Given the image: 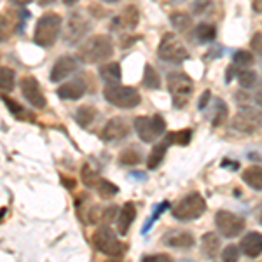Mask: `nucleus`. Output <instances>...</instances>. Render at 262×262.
<instances>
[{
  "instance_id": "obj_1",
  "label": "nucleus",
  "mask_w": 262,
  "mask_h": 262,
  "mask_svg": "<svg viewBox=\"0 0 262 262\" xmlns=\"http://www.w3.org/2000/svg\"><path fill=\"white\" fill-rule=\"evenodd\" d=\"M114 54V44L108 35H93L77 48V60L82 63H100Z\"/></svg>"
},
{
  "instance_id": "obj_2",
  "label": "nucleus",
  "mask_w": 262,
  "mask_h": 262,
  "mask_svg": "<svg viewBox=\"0 0 262 262\" xmlns=\"http://www.w3.org/2000/svg\"><path fill=\"white\" fill-rule=\"evenodd\" d=\"M61 32V18L56 12H46L42 14L35 25V32H33V42L39 48L48 49L54 46Z\"/></svg>"
},
{
  "instance_id": "obj_3",
  "label": "nucleus",
  "mask_w": 262,
  "mask_h": 262,
  "mask_svg": "<svg viewBox=\"0 0 262 262\" xmlns=\"http://www.w3.org/2000/svg\"><path fill=\"white\" fill-rule=\"evenodd\" d=\"M206 212V201L200 192H191L184 196L173 208V217L177 221L189 222L200 219Z\"/></svg>"
},
{
  "instance_id": "obj_4",
  "label": "nucleus",
  "mask_w": 262,
  "mask_h": 262,
  "mask_svg": "<svg viewBox=\"0 0 262 262\" xmlns=\"http://www.w3.org/2000/svg\"><path fill=\"white\" fill-rule=\"evenodd\" d=\"M103 98L119 108H135L140 105L142 96L135 88L121 86V84H108L103 90Z\"/></svg>"
},
{
  "instance_id": "obj_5",
  "label": "nucleus",
  "mask_w": 262,
  "mask_h": 262,
  "mask_svg": "<svg viewBox=\"0 0 262 262\" xmlns=\"http://www.w3.org/2000/svg\"><path fill=\"white\" fill-rule=\"evenodd\" d=\"M133 126H135V131H137L138 138L145 143L156 142L164 133V129H166V122H164L161 114H156V116H150V117H145V116L135 117Z\"/></svg>"
},
{
  "instance_id": "obj_6",
  "label": "nucleus",
  "mask_w": 262,
  "mask_h": 262,
  "mask_svg": "<svg viewBox=\"0 0 262 262\" xmlns=\"http://www.w3.org/2000/svg\"><path fill=\"white\" fill-rule=\"evenodd\" d=\"M168 90L171 93L173 107L184 108L192 95L194 84L189 79V75L182 74V72H171L168 74Z\"/></svg>"
},
{
  "instance_id": "obj_7",
  "label": "nucleus",
  "mask_w": 262,
  "mask_h": 262,
  "mask_svg": "<svg viewBox=\"0 0 262 262\" xmlns=\"http://www.w3.org/2000/svg\"><path fill=\"white\" fill-rule=\"evenodd\" d=\"M93 245L95 248L108 257H121L124 253V247L117 239L116 232L108 226H100L93 234Z\"/></svg>"
},
{
  "instance_id": "obj_8",
  "label": "nucleus",
  "mask_w": 262,
  "mask_h": 262,
  "mask_svg": "<svg viewBox=\"0 0 262 262\" xmlns=\"http://www.w3.org/2000/svg\"><path fill=\"white\" fill-rule=\"evenodd\" d=\"M158 56L163 61L168 63H180L189 58V51L185 49L184 42H182L175 33H166L163 37L161 44L158 49Z\"/></svg>"
},
{
  "instance_id": "obj_9",
  "label": "nucleus",
  "mask_w": 262,
  "mask_h": 262,
  "mask_svg": "<svg viewBox=\"0 0 262 262\" xmlns=\"http://www.w3.org/2000/svg\"><path fill=\"white\" fill-rule=\"evenodd\" d=\"M262 124V112L255 107H245L242 108L231 121L232 129L239 131L245 135H252L260 128Z\"/></svg>"
},
{
  "instance_id": "obj_10",
  "label": "nucleus",
  "mask_w": 262,
  "mask_h": 262,
  "mask_svg": "<svg viewBox=\"0 0 262 262\" xmlns=\"http://www.w3.org/2000/svg\"><path fill=\"white\" fill-rule=\"evenodd\" d=\"M215 226H217L219 232L226 238H236L245 231V219L238 213L232 212H226V210H221L215 215Z\"/></svg>"
},
{
  "instance_id": "obj_11",
  "label": "nucleus",
  "mask_w": 262,
  "mask_h": 262,
  "mask_svg": "<svg viewBox=\"0 0 262 262\" xmlns=\"http://www.w3.org/2000/svg\"><path fill=\"white\" fill-rule=\"evenodd\" d=\"M21 93H23L25 100L35 108H44L46 107V96L40 90V84L35 77L27 75L21 79Z\"/></svg>"
},
{
  "instance_id": "obj_12",
  "label": "nucleus",
  "mask_w": 262,
  "mask_h": 262,
  "mask_svg": "<svg viewBox=\"0 0 262 262\" xmlns=\"http://www.w3.org/2000/svg\"><path fill=\"white\" fill-rule=\"evenodd\" d=\"M90 30V21L86 18H82L77 12H72L67 21V28H65V40L69 44H77L84 35Z\"/></svg>"
},
{
  "instance_id": "obj_13",
  "label": "nucleus",
  "mask_w": 262,
  "mask_h": 262,
  "mask_svg": "<svg viewBox=\"0 0 262 262\" xmlns=\"http://www.w3.org/2000/svg\"><path fill=\"white\" fill-rule=\"evenodd\" d=\"M129 135V124L122 117H112L101 129V140L105 142H119Z\"/></svg>"
},
{
  "instance_id": "obj_14",
  "label": "nucleus",
  "mask_w": 262,
  "mask_h": 262,
  "mask_svg": "<svg viewBox=\"0 0 262 262\" xmlns=\"http://www.w3.org/2000/svg\"><path fill=\"white\" fill-rule=\"evenodd\" d=\"M77 69V60L74 56H61L58 58L56 63L51 69V81L60 82L63 79H67L70 74H74Z\"/></svg>"
},
{
  "instance_id": "obj_15",
  "label": "nucleus",
  "mask_w": 262,
  "mask_h": 262,
  "mask_svg": "<svg viewBox=\"0 0 262 262\" xmlns=\"http://www.w3.org/2000/svg\"><path fill=\"white\" fill-rule=\"evenodd\" d=\"M163 243L171 248H191L194 245V236L187 231L170 229L163 234Z\"/></svg>"
},
{
  "instance_id": "obj_16",
  "label": "nucleus",
  "mask_w": 262,
  "mask_h": 262,
  "mask_svg": "<svg viewBox=\"0 0 262 262\" xmlns=\"http://www.w3.org/2000/svg\"><path fill=\"white\" fill-rule=\"evenodd\" d=\"M239 248L245 253V257H250V259H255L262 253V234L260 232H248L245 234V238L239 243Z\"/></svg>"
},
{
  "instance_id": "obj_17",
  "label": "nucleus",
  "mask_w": 262,
  "mask_h": 262,
  "mask_svg": "<svg viewBox=\"0 0 262 262\" xmlns=\"http://www.w3.org/2000/svg\"><path fill=\"white\" fill-rule=\"evenodd\" d=\"M135 217H137V208H135V205L133 203H124L119 215H117V231H119L121 236L128 234Z\"/></svg>"
},
{
  "instance_id": "obj_18",
  "label": "nucleus",
  "mask_w": 262,
  "mask_h": 262,
  "mask_svg": "<svg viewBox=\"0 0 262 262\" xmlns=\"http://www.w3.org/2000/svg\"><path fill=\"white\" fill-rule=\"evenodd\" d=\"M56 93L61 100H79L86 93V86L82 84V81H72L58 88Z\"/></svg>"
},
{
  "instance_id": "obj_19",
  "label": "nucleus",
  "mask_w": 262,
  "mask_h": 262,
  "mask_svg": "<svg viewBox=\"0 0 262 262\" xmlns=\"http://www.w3.org/2000/svg\"><path fill=\"white\" fill-rule=\"evenodd\" d=\"M219 248H221V239L215 232H206L201 238V253L206 257V259H215L219 253Z\"/></svg>"
},
{
  "instance_id": "obj_20",
  "label": "nucleus",
  "mask_w": 262,
  "mask_h": 262,
  "mask_svg": "<svg viewBox=\"0 0 262 262\" xmlns=\"http://www.w3.org/2000/svg\"><path fill=\"white\" fill-rule=\"evenodd\" d=\"M242 179L253 191H262V166H248L245 168Z\"/></svg>"
},
{
  "instance_id": "obj_21",
  "label": "nucleus",
  "mask_w": 262,
  "mask_h": 262,
  "mask_svg": "<svg viewBox=\"0 0 262 262\" xmlns=\"http://www.w3.org/2000/svg\"><path fill=\"white\" fill-rule=\"evenodd\" d=\"M100 75L107 84H119L121 82V67L119 63L111 61L105 63V65L100 67Z\"/></svg>"
},
{
  "instance_id": "obj_22",
  "label": "nucleus",
  "mask_w": 262,
  "mask_h": 262,
  "mask_svg": "<svg viewBox=\"0 0 262 262\" xmlns=\"http://www.w3.org/2000/svg\"><path fill=\"white\" fill-rule=\"evenodd\" d=\"M166 149H168V143L166 142L156 143L154 149L150 150V154L147 156V168H149V170H156V168L161 164L164 154H166Z\"/></svg>"
},
{
  "instance_id": "obj_23",
  "label": "nucleus",
  "mask_w": 262,
  "mask_h": 262,
  "mask_svg": "<svg viewBox=\"0 0 262 262\" xmlns=\"http://www.w3.org/2000/svg\"><path fill=\"white\" fill-rule=\"evenodd\" d=\"M96 117V108L93 105H82V107L77 108L75 112V122L82 128H88Z\"/></svg>"
},
{
  "instance_id": "obj_24",
  "label": "nucleus",
  "mask_w": 262,
  "mask_h": 262,
  "mask_svg": "<svg viewBox=\"0 0 262 262\" xmlns=\"http://www.w3.org/2000/svg\"><path fill=\"white\" fill-rule=\"evenodd\" d=\"M116 23L122 28H128V30H131V28H135L138 23V11L135 9L133 6L126 7L119 18H116Z\"/></svg>"
},
{
  "instance_id": "obj_25",
  "label": "nucleus",
  "mask_w": 262,
  "mask_h": 262,
  "mask_svg": "<svg viewBox=\"0 0 262 262\" xmlns=\"http://www.w3.org/2000/svg\"><path fill=\"white\" fill-rule=\"evenodd\" d=\"M171 25L175 27L177 32L185 33L191 30L192 19H191V16L185 14V12H175V14H171Z\"/></svg>"
},
{
  "instance_id": "obj_26",
  "label": "nucleus",
  "mask_w": 262,
  "mask_h": 262,
  "mask_svg": "<svg viewBox=\"0 0 262 262\" xmlns=\"http://www.w3.org/2000/svg\"><path fill=\"white\" fill-rule=\"evenodd\" d=\"M14 82H16V74L14 70L9 67H2L0 69V88L4 93H11L14 90Z\"/></svg>"
},
{
  "instance_id": "obj_27",
  "label": "nucleus",
  "mask_w": 262,
  "mask_h": 262,
  "mask_svg": "<svg viewBox=\"0 0 262 262\" xmlns=\"http://www.w3.org/2000/svg\"><path fill=\"white\" fill-rule=\"evenodd\" d=\"M194 33H196V37L200 42H212L215 37H217V28L210 23H201L196 27Z\"/></svg>"
},
{
  "instance_id": "obj_28",
  "label": "nucleus",
  "mask_w": 262,
  "mask_h": 262,
  "mask_svg": "<svg viewBox=\"0 0 262 262\" xmlns=\"http://www.w3.org/2000/svg\"><path fill=\"white\" fill-rule=\"evenodd\" d=\"M192 138V129H180L177 131V133H170L166 135V138H164V142L170 145V143H177V145H187L189 142H191Z\"/></svg>"
},
{
  "instance_id": "obj_29",
  "label": "nucleus",
  "mask_w": 262,
  "mask_h": 262,
  "mask_svg": "<svg viewBox=\"0 0 262 262\" xmlns=\"http://www.w3.org/2000/svg\"><path fill=\"white\" fill-rule=\"evenodd\" d=\"M95 189H96V191H98L100 198H103V200H108V198H114L117 192H119V187H117V185H114L112 182L103 180V179H100L98 182H96Z\"/></svg>"
},
{
  "instance_id": "obj_30",
  "label": "nucleus",
  "mask_w": 262,
  "mask_h": 262,
  "mask_svg": "<svg viewBox=\"0 0 262 262\" xmlns=\"http://www.w3.org/2000/svg\"><path fill=\"white\" fill-rule=\"evenodd\" d=\"M159 84H161V81H159V75L154 70V67L145 65V70H143V86L147 90H159Z\"/></svg>"
},
{
  "instance_id": "obj_31",
  "label": "nucleus",
  "mask_w": 262,
  "mask_h": 262,
  "mask_svg": "<svg viewBox=\"0 0 262 262\" xmlns=\"http://www.w3.org/2000/svg\"><path fill=\"white\" fill-rule=\"evenodd\" d=\"M232 65L236 67V69H243V70H247L248 67H252L253 65V56L248 51H236L234 53V56H232Z\"/></svg>"
},
{
  "instance_id": "obj_32",
  "label": "nucleus",
  "mask_w": 262,
  "mask_h": 262,
  "mask_svg": "<svg viewBox=\"0 0 262 262\" xmlns=\"http://www.w3.org/2000/svg\"><path fill=\"white\" fill-rule=\"evenodd\" d=\"M121 163L122 164H138L142 161V152L138 149H133V147H129V149L122 150V154L119 156Z\"/></svg>"
},
{
  "instance_id": "obj_33",
  "label": "nucleus",
  "mask_w": 262,
  "mask_h": 262,
  "mask_svg": "<svg viewBox=\"0 0 262 262\" xmlns=\"http://www.w3.org/2000/svg\"><path fill=\"white\" fill-rule=\"evenodd\" d=\"M238 81H239V86L242 88L250 90V88L255 86V82H257V74L252 70H242L238 74Z\"/></svg>"
},
{
  "instance_id": "obj_34",
  "label": "nucleus",
  "mask_w": 262,
  "mask_h": 262,
  "mask_svg": "<svg viewBox=\"0 0 262 262\" xmlns=\"http://www.w3.org/2000/svg\"><path fill=\"white\" fill-rule=\"evenodd\" d=\"M226 117H227V105L224 103V100L219 98V100H217V108H215V114H213L212 126H213V128L221 126L222 122L226 121Z\"/></svg>"
},
{
  "instance_id": "obj_35",
  "label": "nucleus",
  "mask_w": 262,
  "mask_h": 262,
  "mask_svg": "<svg viewBox=\"0 0 262 262\" xmlns=\"http://www.w3.org/2000/svg\"><path fill=\"white\" fill-rule=\"evenodd\" d=\"M100 179H101V177H100V175H98V173H96V171H93L91 168L88 166V164H86V166L82 168V182H84V184L88 185V187H93V189H95L96 182H98Z\"/></svg>"
},
{
  "instance_id": "obj_36",
  "label": "nucleus",
  "mask_w": 262,
  "mask_h": 262,
  "mask_svg": "<svg viewBox=\"0 0 262 262\" xmlns=\"http://www.w3.org/2000/svg\"><path fill=\"white\" fill-rule=\"evenodd\" d=\"M239 260V250L234 245H229V247L224 248L222 252V262H238Z\"/></svg>"
},
{
  "instance_id": "obj_37",
  "label": "nucleus",
  "mask_w": 262,
  "mask_h": 262,
  "mask_svg": "<svg viewBox=\"0 0 262 262\" xmlns=\"http://www.w3.org/2000/svg\"><path fill=\"white\" fill-rule=\"evenodd\" d=\"M142 262H173L168 253H154V255H145Z\"/></svg>"
},
{
  "instance_id": "obj_38",
  "label": "nucleus",
  "mask_w": 262,
  "mask_h": 262,
  "mask_svg": "<svg viewBox=\"0 0 262 262\" xmlns=\"http://www.w3.org/2000/svg\"><path fill=\"white\" fill-rule=\"evenodd\" d=\"M168 208V203H163V205L161 206H158V208H156L154 210V213H152V217H150V221L149 222H145V226H143V229H142V232H147V231H149L150 229V226H152V222H154L156 221V219H158L159 217V215H161L163 212H164V210H166Z\"/></svg>"
},
{
  "instance_id": "obj_39",
  "label": "nucleus",
  "mask_w": 262,
  "mask_h": 262,
  "mask_svg": "<svg viewBox=\"0 0 262 262\" xmlns=\"http://www.w3.org/2000/svg\"><path fill=\"white\" fill-rule=\"evenodd\" d=\"M250 48L255 51L259 56H262V33L260 32H257L255 35L252 37V40H250Z\"/></svg>"
},
{
  "instance_id": "obj_40",
  "label": "nucleus",
  "mask_w": 262,
  "mask_h": 262,
  "mask_svg": "<svg viewBox=\"0 0 262 262\" xmlns=\"http://www.w3.org/2000/svg\"><path fill=\"white\" fill-rule=\"evenodd\" d=\"M2 101H4V103H6V107H7V108H9V111H11L12 114H21V112H23V107H21V105H19V103H16V101H14V100L7 98V96H6V95H4V96H2Z\"/></svg>"
},
{
  "instance_id": "obj_41",
  "label": "nucleus",
  "mask_w": 262,
  "mask_h": 262,
  "mask_svg": "<svg viewBox=\"0 0 262 262\" xmlns=\"http://www.w3.org/2000/svg\"><path fill=\"white\" fill-rule=\"evenodd\" d=\"M208 100H210V91H205V95H201V98H200V105L198 107L201 108H206V105H208Z\"/></svg>"
},
{
  "instance_id": "obj_42",
  "label": "nucleus",
  "mask_w": 262,
  "mask_h": 262,
  "mask_svg": "<svg viewBox=\"0 0 262 262\" xmlns=\"http://www.w3.org/2000/svg\"><path fill=\"white\" fill-rule=\"evenodd\" d=\"M252 7H253V11L255 12H262V0H252Z\"/></svg>"
},
{
  "instance_id": "obj_43",
  "label": "nucleus",
  "mask_w": 262,
  "mask_h": 262,
  "mask_svg": "<svg viewBox=\"0 0 262 262\" xmlns=\"http://www.w3.org/2000/svg\"><path fill=\"white\" fill-rule=\"evenodd\" d=\"M236 100H238L239 103H245V101H248V95L245 93V90H243V91H239L238 95H236Z\"/></svg>"
},
{
  "instance_id": "obj_44",
  "label": "nucleus",
  "mask_w": 262,
  "mask_h": 262,
  "mask_svg": "<svg viewBox=\"0 0 262 262\" xmlns=\"http://www.w3.org/2000/svg\"><path fill=\"white\" fill-rule=\"evenodd\" d=\"M11 4H14V6H27V4L33 2V0H9Z\"/></svg>"
},
{
  "instance_id": "obj_45",
  "label": "nucleus",
  "mask_w": 262,
  "mask_h": 262,
  "mask_svg": "<svg viewBox=\"0 0 262 262\" xmlns=\"http://www.w3.org/2000/svg\"><path fill=\"white\" fill-rule=\"evenodd\" d=\"M255 100H257V103L262 107V90H259V93H257V96H255Z\"/></svg>"
},
{
  "instance_id": "obj_46",
  "label": "nucleus",
  "mask_w": 262,
  "mask_h": 262,
  "mask_svg": "<svg viewBox=\"0 0 262 262\" xmlns=\"http://www.w3.org/2000/svg\"><path fill=\"white\" fill-rule=\"evenodd\" d=\"M54 0H39V4L40 6H48V4H53Z\"/></svg>"
},
{
  "instance_id": "obj_47",
  "label": "nucleus",
  "mask_w": 262,
  "mask_h": 262,
  "mask_svg": "<svg viewBox=\"0 0 262 262\" xmlns=\"http://www.w3.org/2000/svg\"><path fill=\"white\" fill-rule=\"evenodd\" d=\"M75 2H77V0H63V4H65V6H74Z\"/></svg>"
},
{
  "instance_id": "obj_48",
  "label": "nucleus",
  "mask_w": 262,
  "mask_h": 262,
  "mask_svg": "<svg viewBox=\"0 0 262 262\" xmlns=\"http://www.w3.org/2000/svg\"><path fill=\"white\" fill-rule=\"evenodd\" d=\"M105 2H121V0H105Z\"/></svg>"
},
{
  "instance_id": "obj_49",
  "label": "nucleus",
  "mask_w": 262,
  "mask_h": 262,
  "mask_svg": "<svg viewBox=\"0 0 262 262\" xmlns=\"http://www.w3.org/2000/svg\"><path fill=\"white\" fill-rule=\"evenodd\" d=\"M180 262H194V260H189V259H184V260H180Z\"/></svg>"
},
{
  "instance_id": "obj_50",
  "label": "nucleus",
  "mask_w": 262,
  "mask_h": 262,
  "mask_svg": "<svg viewBox=\"0 0 262 262\" xmlns=\"http://www.w3.org/2000/svg\"><path fill=\"white\" fill-rule=\"evenodd\" d=\"M259 219H260V224H262V210H260V215H259Z\"/></svg>"
},
{
  "instance_id": "obj_51",
  "label": "nucleus",
  "mask_w": 262,
  "mask_h": 262,
  "mask_svg": "<svg viewBox=\"0 0 262 262\" xmlns=\"http://www.w3.org/2000/svg\"><path fill=\"white\" fill-rule=\"evenodd\" d=\"M107 262H121V260H107Z\"/></svg>"
}]
</instances>
